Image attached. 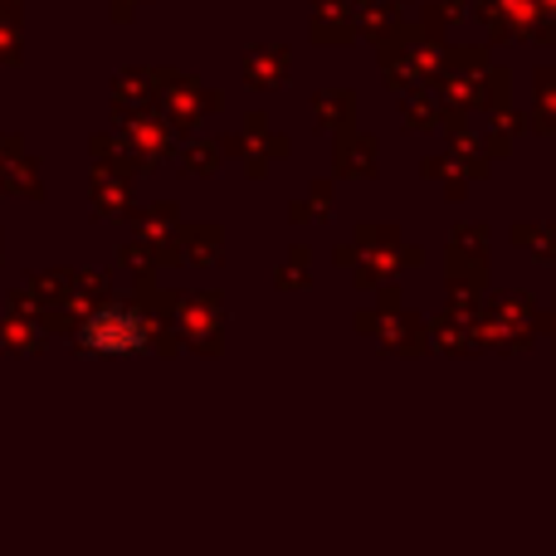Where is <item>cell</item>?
Returning a JSON list of instances; mask_svg holds the SVG:
<instances>
[{
    "instance_id": "1",
    "label": "cell",
    "mask_w": 556,
    "mask_h": 556,
    "mask_svg": "<svg viewBox=\"0 0 556 556\" xmlns=\"http://www.w3.org/2000/svg\"><path fill=\"white\" fill-rule=\"evenodd\" d=\"M147 342H152V332H147L142 313H132V307H123V303L98 307V313H88V323L78 327V346H88V352L123 356V352H142Z\"/></svg>"
}]
</instances>
